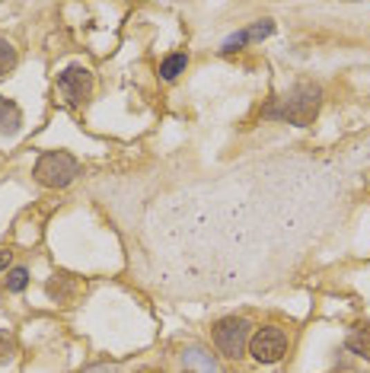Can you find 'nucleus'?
Listing matches in <instances>:
<instances>
[{
	"label": "nucleus",
	"mask_w": 370,
	"mask_h": 373,
	"mask_svg": "<svg viewBox=\"0 0 370 373\" xmlns=\"http://www.w3.org/2000/svg\"><path fill=\"white\" fill-rule=\"evenodd\" d=\"M320 102H322V90L316 83H300L288 96L275 99L272 106L265 108V118H278V122H288V124H313L316 112H320Z\"/></svg>",
	"instance_id": "nucleus-1"
},
{
	"label": "nucleus",
	"mask_w": 370,
	"mask_h": 373,
	"mask_svg": "<svg viewBox=\"0 0 370 373\" xmlns=\"http://www.w3.org/2000/svg\"><path fill=\"white\" fill-rule=\"evenodd\" d=\"M33 175L35 182L45 185V189H67L80 175V163L71 153H64V150H48V153L39 157Z\"/></svg>",
	"instance_id": "nucleus-2"
},
{
	"label": "nucleus",
	"mask_w": 370,
	"mask_h": 373,
	"mask_svg": "<svg viewBox=\"0 0 370 373\" xmlns=\"http://www.w3.org/2000/svg\"><path fill=\"white\" fill-rule=\"evenodd\" d=\"M249 338H252V323L243 319V316H227L214 325V345L223 357H243V351L249 348Z\"/></svg>",
	"instance_id": "nucleus-3"
},
{
	"label": "nucleus",
	"mask_w": 370,
	"mask_h": 373,
	"mask_svg": "<svg viewBox=\"0 0 370 373\" xmlns=\"http://www.w3.org/2000/svg\"><path fill=\"white\" fill-rule=\"evenodd\" d=\"M288 332L278 329V325H265V329L252 332L249 338V354L259 361V364H278L281 357L288 354Z\"/></svg>",
	"instance_id": "nucleus-4"
},
{
	"label": "nucleus",
	"mask_w": 370,
	"mask_h": 373,
	"mask_svg": "<svg viewBox=\"0 0 370 373\" xmlns=\"http://www.w3.org/2000/svg\"><path fill=\"white\" fill-rule=\"evenodd\" d=\"M93 86H96V80H93L90 67H67L64 74H58V83H55V90L67 106H83L93 96Z\"/></svg>",
	"instance_id": "nucleus-5"
},
{
	"label": "nucleus",
	"mask_w": 370,
	"mask_h": 373,
	"mask_svg": "<svg viewBox=\"0 0 370 373\" xmlns=\"http://www.w3.org/2000/svg\"><path fill=\"white\" fill-rule=\"evenodd\" d=\"M272 32H275V23H272V19H265V23H255V26H249V29H243V32L230 35V39L223 41V51H237L239 45H246V41H262V39H268Z\"/></svg>",
	"instance_id": "nucleus-6"
},
{
	"label": "nucleus",
	"mask_w": 370,
	"mask_h": 373,
	"mask_svg": "<svg viewBox=\"0 0 370 373\" xmlns=\"http://www.w3.org/2000/svg\"><path fill=\"white\" fill-rule=\"evenodd\" d=\"M23 128V112L13 99L0 96V134H17Z\"/></svg>",
	"instance_id": "nucleus-7"
},
{
	"label": "nucleus",
	"mask_w": 370,
	"mask_h": 373,
	"mask_svg": "<svg viewBox=\"0 0 370 373\" xmlns=\"http://www.w3.org/2000/svg\"><path fill=\"white\" fill-rule=\"evenodd\" d=\"M185 67H189V55H169V58L163 61V64H160V77H163V80H176V77L179 74H185Z\"/></svg>",
	"instance_id": "nucleus-8"
},
{
	"label": "nucleus",
	"mask_w": 370,
	"mask_h": 373,
	"mask_svg": "<svg viewBox=\"0 0 370 373\" xmlns=\"http://www.w3.org/2000/svg\"><path fill=\"white\" fill-rule=\"evenodd\" d=\"M348 348H351L354 354L370 357V325H361V329H354L351 335H348Z\"/></svg>",
	"instance_id": "nucleus-9"
},
{
	"label": "nucleus",
	"mask_w": 370,
	"mask_h": 373,
	"mask_svg": "<svg viewBox=\"0 0 370 373\" xmlns=\"http://www.w3.org/2000/svg\"><path fill=\"white\" fill-rule=\"evenodd\" d=\"M13 67H17V48L0 39V77H7Z\"/></svg>",
	"instance_id": "nucleus-10"
},
{
	"label": "nucleus",
	"mask_w": 370,
	"mask_h": 373,
	"mask_svg": "<svg viewBox=\"0 0 370 373\" xmlns=\"http://www.w3.org/2000/svg\"><path fill=\"white\" fill-rule=\"evenodd\" d=\"M26 284H29V271H26V268H13V271L7 274V290H13V294L26 290Z\"/></svg>",
	"instance_id": "nucleus-11"
},
{
	"label": "nucleus",
	"mask_w": 370,
	"mask_h": 373,
	"mask_svg": "<svg viewBox=\"0 0 370 373\" xmlns=\"http://www.w3.org/2000/svg\"><path fill=\"white\" fill-rule=\"evenodd\" d=\"M13 354H17V338H13L7 329H0V364L10 361Z\"/></svg>",
	"instance_id": "nucleus-12"
},
{
	"label": "nucleus",
	"mask_w": 370,
	"mask_h": 373,
	"mask_svg": "<svg viewBox=\"0 0 370 373\" xmlns=\"http://www.w3.org/2000/svg\"><path fill=\"white\" fill-rule=\"evenodd\" d=\"M83 373H118L115 364H96V367H86Z\"/></svg>",
	"instance_id": "nucleus-13"
},
{
	"label": "nucleus",
	"mask_w": 370,
	"mask_h": 373,
	"mask_svg": "<svg viewBox=\"0 0 370 373\" xmlns=\"http://www.w3.org/2000/svg\"><path fill=\"white\" fill-rule=\"evenodd\" d=\"M7 265H10V252L7 249H0V271H7Z\"/></svg>",
	"instance_id": "nucleus-14"
}]
</instances>
